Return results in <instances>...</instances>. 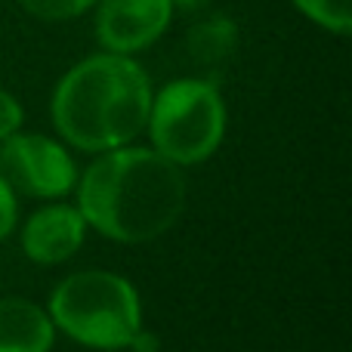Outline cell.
<instances>
[{"instance_id": "cell-1", "label": "cell", "mask_w": 352, "mask_h": 352, "mask_svg": "<svg viewBox=\"0 0 352 352\" xmlns=\"http://www.w3.org/2000/svg\"><path fill=\"white\" fill-rule=\"evenodd\" d=\"M186 173L155 148L121 146L99 152L80 176L78 210L87 226L121 244L167 235L186 210Z\"/></svg>"}, {"instance_id": "cell-2", "label": "cell", "mask_w": 352, "mask_h": 352, "mask_svg": "<svg viewBox=\"0 0 352 352\" xmlns=\"http://www.w3.org/2000/svg\"><path fill=\"white\" fill-rule=\"evenodd\" d=\"M152 80L140 62L121 53H96L68 68L53 93V124L80 152L130 146L146 130Z\"/></svg>"}, {"instance_id": "cell-3", "label": "cell", "mask_w": 352, "mask_h": 352, "mask_svg": "<svg viewBox=\"0 0 352 352\" xmlns=\"http://www.w3.org/2000/svg\"><path fill=\"white\" fill-rule=\"evenodd\" d=\"M50 318L65 337L90 349H130L142 331V303L124 275L84 269L62 281L50 297Z\"/></svg>"}, {"instance_id": "cell-4", "label": "cell", "mask_w": 352, "mask_h": 352, "mask_svg": "<svg viewBox=\"0 0 352 352\" xmlns=\"http://www.w3.org/2000/svg\"><path fill=\"white\" fill-rule=\"evenodd\" d=\"M146 130L152 136V148L173 164H201L226 136V102L210 80H170L158 96H152Z\"/></svg>"}, {"instance_id": "cell-5", "label": "cell", "mask_w": 352, "mask_h": 352, "mask_svg": "<svg viewBox=\"0 0 352 352\" xmlns=\"http://www.w3.org/2000/svg\"><path fill=\"white\" fill-rule=\"evenodd\" d=\"M0 173L34 198H62L78 186V167L65 146L41 133H12L0 146Z\"/></svg>"}, {"instance_id": "cell-6", "label": "cell", "mask_w": 352, "mask_h": 352, "mask_svg": "<svg viewBox=\"0 0 352 352\" xmlns=\"http://www.w3.org/2000/svg\"><path fill=\"white\" fill-rule=\"evenodd\" d=\"M173 0H96V37L102 50L133 56L167 31Z\"/></svg>"}, {"instance_id": "cell-7", "label": "cell", "mask_w": 352, "mask_h": 352, "mask_svg": "<svg viewBox=\"0 0 352 352\" xmlns=\"http://www.w3.org/2000/svg\"><path fill=\"white\" fill-rule=\"evenodd\" d=\"M87 229L90 226L80 217L78 207L47 204L31 213V219L25 223L22 250L28 260L41 263V266H56L78 254L87 238Z\"/></svg>"}, {"instance_id": "cell-8", "label": "cell", "mask_w": 352, "mask_h": 352, "mask_svg": "<svg viewBox=\"0 0 352 352\" xmlns=\"http://www.w3.org/2000/svg\"><path fill=\"white\" fill-rule=\"evenodd\" d=\"M56 324L47 309L22 297H0V352H50Z\"/></svg>"}, {"instance_id": "cell-9", "label": "cell", "mask_w": 352, "mask_h": 352, "mask_svg": "<svg viewBox=\"0 0 352 352\" xmlns=\"http://www.w3.org/2000/svg\"><path fill=\"white\" fill-rule=\"evenodd\" d=\"M186 47L198 65H223L238 50V25L229 16H210L188 31Z\"/></svg>"}, {"instance_id": "cell-10", "label": "cell", "mask_w": 352, "mask_h": 352, "mask_svg": "<svg viewBox=\"0 0 352 352\" xmlns=\"http://www.w3.org/2000/svg\"><path fill=\"white\" fill-rule=\"evenodd\" d=\"M294 6L331 34L343 37L352 31V0H294Z\"/></svg>"}, {"instance_id": "cell-11", "label": "cell", "mask_w": 352, "mask_h": 352, "mask_svg": "<svg viewBox=\"0 0 352 352\" xmlns=\"http://www.w3.org/2000/svg\"><path fill=\"white\" fill-rule=\"evenodd\" d=\"M25 12H31L34 19L43 22H65L80 12H87L90 6H96V0H19Z\"/></svg>"}, {"instance_id": "cell-12", "label": "cell", "mask_w": 352, "mask_h": 352, "mask_svg": "<svg viewBox=\"0 0 352 352\" xmlns=\"http://www.w3.org/2000/svg\"><path fill=\"white\" fill-rule=\"evenodd\" d=\"M16 217H19L16 192H12V186L3 179V173H0V241L16 229Z\"/></svg>"}, {"instance_id": "cell-13", "label": "cell", "mask_w": 352, "mask_h": 352, "mask_svg": "<svg viewBox=\"0 0 352 352\" xmlns=\"http://www.w3.org/2000/svg\"><path fill=\"white\" fill-rule=\"evenodd\" d=\"M19 127H22V105L16 102V96L0 90V142L16 133Z\"/></svg>"}, {"instance_id": "cell-14", "label": "cell", "mask_w": 352, "mask_h": 352, "mask_svg": "<svg viewBox=\"0 0 352 352\" xmlns=\"http://www.w3.org/2000/svg\"><path fill=\"white\" fill-rule=\"evenodd\" d=\"M130 349L133 352H158V337L152 334V331L142 328L140 334L133 337V343H130Z\"/></svg>"}, {"instance_id": "cell-15", "label": "cell", "mask_w": 352, "mask_h": 352, "mask_svg": "<svg viewBox=\"0 0 352 352\" xmlns=\"http://www.w3.org/2000/svg\"><path fill=\"white\" fill-rule=\"evenodd\" d=\"M210 0H173V10L179 6V10H186V12H195V10H201V6H207Z\"/></svg>"}]
</instances>
